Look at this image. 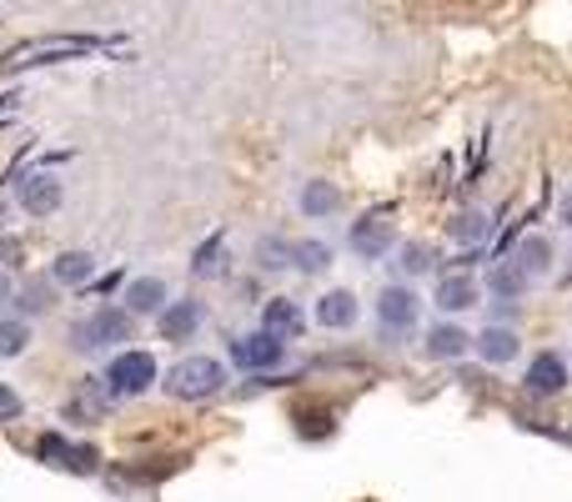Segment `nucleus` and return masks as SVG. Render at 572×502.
<instances>
[{
  "instance_id": "f257e3e1",
  "label": "nucleus",
  "mask_w": 572,
  "mask_h": 502,
  "mask_svg": "<svg viewBox=\"0 0 572 502\" xmlns=\"http://www.w3.org/2000/svg\"><path fill=\"white\" fill-rule=\"evenodd\" d=\"M227 387V367L217 357H186L166 372V393L181 397V402H206Z\"/></svg>"
},
{
  "instance_id": "f03ea898",
  "label": "nucleus",
  "mask_w": 572,
  "mask_h": 502,
  "mask_svg": "<svg viewBox=\"0 0 572 502\" xmlns=\"http://www.w3.org/2000/svg\"><path fill=\"white\" fill-rule=\"evenodd\" d=\"M131 332H136V317L126 306H96L86 322L71 327V342H76V352H101L116 347V342H131Z\"/></svg>"
},
{
  "instance_id": "7ed1b4c3",
  "label": "nucleus",
  "mask_w": 572,
  "mask_h": 502,
  "mask_svg": "<svg viewBox=\"0 0 572 502\" xmlns=\"http://www.w3.org/2000/svg\"><path fill=\"white\" fill-rule=\"evenodd\" d=\"M377 322H382L387 337H407V332L422 322V296L412 292L407 282H387L377 292Z\"/></svg>"
},
{
  "instance_id": "20e7f679",
  "label": "nucleus",
  "mask_w": 572,
  "mask_h": 502,
  "mask_svg": "<svg viewBox=\"0 0 572 502\" xmlns=\"http://www.w3.org/2000/svg\"><path fill=\"white\" fill-rule=\"evenodd\" d=\"M346 247H352L362 262H382V257L397 247V217H392V211H367L362 221H352Z\"/></svg>"
},
{
  "instance_id": "39448f33",
  "label": "nucleus",
  "mask_w": 572,
  "mask_h": 502,
  "mask_svg": "<svg viewBox=\"0 0 572 502\" xmlns=\"http://www.w3.org/2000/svg\"><path fill=\"white\" fill-rule=\"evenodd\" d=\"M106 383H111V393L116 397H141L146 387L156 383V357L152 352H121V357L111 362Z\"/></svg>"
},
{
  "instance_id": "423d86ee",
  "label": "nucleus",
  "mask_w": 572,
  "mask_h": 502,
  "mask_svg": "<svg viewBox=\"0 0 572 502\" xmlns=\"http://www.w3.org/2000/svg\"><path fill=\"white\" fill-rule=\"evenodd\" d=\"M433 306L447 312V317H462V312L482 306V282L472 272H443L433 286Z\"/></svg>"
},
{
  "instance_id": "0eeeda50",
  "label": "nucleus",
  "mask_w": 572,
  "mask_h": 502,
  "mask_svg": "<svg viewBox=\"0 0 572 502\" xmlns=\"http://www.w3.org/2000/svg\"><path fill=\"white\" fill-rule=\"evenodd\" d=\"M231 362L241 372H271L287 362V342L271 337V332H247V337L231 342Z\"/></svg>"
},
{
  "instance_id": "6e6552de",
  "label": "nucleus",
  "mask_w": 572,
  "mask_h": 502,
  "mask_svg": "<svg viewBox=\"0 0 572 502\" xmlns=\"http://www.w3.org/2000/svg\"><path fill=\"white\" fill-rule=\"evenodd\" d=\"M472 352L487 362V367H512V362L522 357V337H518V327H508V322H492V327H482L472 337Z\"/></svg>"
},
{
  "instance_id": "1a4fd4ad",
  "label": "nucleus",
  "mask_w": 572,
  "mask_h": 502,
  "mask_svg": "<svg viewBox=\"0 0 572 502\" xmlns=\"http://www.w3.org/2000/svg\"><path fill=\"white\" fill-rule=\"evenodd\" d=\"M522 387H528L532 397H558L562 387H568V362H562L558 352H532L528 372H522Z\"/></svg>"
},
{
  "instance_id": "9d476101",
  "label": "nucleus",
  "mask_w": 572,
  "mask_h": 502,
  "mask_svg": "<svg viewBox=\"0 0 572 502\" xmlns=\"http://www.w3.org/2000/svg\"><path fill=\"white\" fill-rule=\"evenodd\" d=\"M316 322H322L326 332H352L356 322H362V302H356V292L336 286V292L316 296Z\"/></svg>"
},
{
  "instance_id": "9b49d317",
  "label": "nucleus",
  "mask_w": 572,
  "mask_h": 502,
  "mask_svg": "<svg viewBox=\"0 0 572 502\" xmlns=\"http://www.w3.org/2000/svg\"><path fill=\"white\" fill-rule=\"evenodd\" d=\"M15 201H21V211H31V217H55V207L65 201V191H61V181H55V176L35 171V176H25V181H21Z\"/></svg>"
},
{
  "instance_id": "f8f14e48",
  "label": "nucleus",
  "mask_w": 572,
  "mask_h": 502,
  "mask_svg": "<svg viewBox=\"0 0 572 502\" xmlns=\"http://www.w3.org/2000/svg\"><path fill=\"white\" fill-rule=\"evenodd\" d=\"M422 352H427L433 362H457V357L472 352V332H462L457 322H437V327L422 337Z\"/></svg>"
},
{
  "instance_id": "ddd939ff",
  "label": "nucleus",
  "mask_w": 572,
  "mask_h": 502,
  "mask_svg": "<svg viewBox=\"0 0 572 502\" xmlns=\"http://www.w3.org/2000/svg\"><path fill=\"white\" fill-rule=\"evenodd\" d=\"M306 317H302V306L292 302V296H271L267 306H261V332H271V337H302Z\"/></svg>"
},
{
  "instance_id": "4468645a",
  "label": "nucleus",
  "mask_w": 572,
  "mask_h": 502,
  "mask_svg": "<svg viewBox=\"0 0 572 502\" xmlns=\"http://www.w3.org/2000/svg\"><path fill=\"white\" fill-rule=\"evenodd\" d=\"M512 262H518L522 272L538 282V276L552 272V262H558V247H552V237H538V231H528V237L512 247Z\"/></svg>"
},
{
  "instance_id": "2eb2a0df",
  "label": "nucleus",
  "mask_w": 572,
  "mask_h": 502,
  "mask_svg": "<svg viewBox=\"0 0 572 502\" xmlns=\"http://www.w3.org/2000/svg\"><path fill=\"white\" fill-rule=\"evenodd\" d=\"M297 207H302V217H312V221H326V217H336L342 211V191H336V181H302V191H297Z\"/></svg>"
},
{
  "instance_id": "dca6fc26",
  "label": "nucleus",
  "mask_w": 572,
  "mask_h": 502,
  "mask_svg": "<svg viewBox=\"0 0 572 502\" xmlns=\"http://www.w3.org/2000/svg\"><path fill=\"white\" fill-rule=\"evenodd\" d=\"M201 302H191V296H186V302H171L162 312V337L166 342H191L196 332H201Z\"/></svg>"
},
{
  "instance_id": "f3484780",
  "label": "nucleus",
  "mask_w": 572,
  "mask_h": 502,
  "mask_svg": "<svg viewBox=\"0 0 572 502\" xmlns=\"http://www.w3.org/2000/svg\"><path fill=\"white\" fill-rule=\"evenodd\" d=\"M487 292H492L497 302H522V296L532 292V276L522 272L518 262H497L492 272H487Z\"/></svg>"
},
{
  "instance_id": "a211bd4d",
  "label": "nucleus",
  "mask_w": 572,
  "mask_h": 502,
  "mask_svg": "<svg viewBox=\"0 0 572 502\" xmlns=\"http://www.w3.org/2000/svg\"><path fill=\"white\" fill-rule=\"evenodd\" d=\"M166 306V282L162 276H136L126 286V312L131 317H146V312H162Z\"/></svg>"
},
{
  "instance_id": "6ab92c4d",
  "label": "nucleus",
  "mask_w": 572,
  "mask_h": 502,
  "mask_svg": "<svg viewBox=\"0 0 572 502\" xmlns=\"http://www.w3.org/2000/svg\"><path fill=\"white\" fill-rule=\"evenodd\" d=\"M76 51H91V41H81V35H65V41H31V45L6 55V66H35V55H76Z\"/></svg>"
},
{
  "instance_id": "aec40b11",
  "label": "nucleus",
  "mask_w": 572,
  "mask_h": 502,
  "mask_svg": "<svg viewBox=\"0 0 572 502\" xmlns=\"http://www.w3.org/2000/svg\"><path fill=\"white\" fill-rule=\"evenodd\" d=\"M453 231L457 241H462V247H472V251H482L487 247V237H492V217H487V211H462V217H453Z\"/></svg>"
},
{
  "instance_id": "412c9836",
  "label": "nucleus",
  "mask_w": 572,
  "mask_h": 502,
  "mask_svg": "<svg viewBox=\"0 0 572 502\" xmlns=\"http://www.w3.org/2000/svg\"><path fill=\"white\" fill-rule=\"evenodd\" d=\"M51 276L55 282H65V286H81V282L96 276V257H86V251H61L55 266H51Z\"/></svg>"
},
{
  "instance_id": "4be33fe9",
  "label": "nucleus",
  "mask_w": 572,
  "mask_h": 502,
  "mask_svg": "<svg viewBox=\"0 0 572 502\" xmlns=\"http://www.w3.org/2000/svg\"><path fill=\"white\" fill-rule=\"evenodd\" d=\"M433 262H437V257H433L427 241H402V247H397V272L402 276H427V272H433Z\"/></svg>"
},
{
  "instance_id": "5701e85b",
  "label": "nucleus",
  "mask_w": 572,
  "mask_h": 502,
  "mask_svg": "<svg viewBox=\"0 0 572 502\" xmlns=\"http://www.w3.org/2000/svg\"><path fill=\"white\" fill-rule=\"evenodd\" d=\"M292 266H297V272H306V276L326 272V266H332V247H326V241H297V247H292Z\"/></svg>"
},
{
  "instance_id": "b1692460",
  "label": "nucleus",
  "mask_w": 572,
  "mask_h": 502,
  "mask_svg": "<svg viewBox=\"0 0 572 502\" xmlns=\"http://www.w3.org/2000/svg\"><path fill=\"white\" fill-rule=\"evenodd\" d=\"M257 266L261 272H287V266H292V247H287L281 237H261L257 241Z\"/></svg>"
},
{
  "instance_id": "393cba45",
  "label": "nucleus",
  "mask_w": 572,
  "mask_h": 502,
  "mask_svg": "<svg viewBox=\"0 0 572 502\" xmlns=\"http://www.w3.org/2000/svg\"><path fill=\"white\" fill-rule=\"evenodd\" d=\"M221 266H227V241H221V231L211 241H206L201 251L191 257V272L196 276H221Z\"/></svg>"
},
{
  "instance_id": "a878e982",
  "label": "nucleus",
  "mask_w": 572,
  "mask_h": 502,
  "mask_svg": "<svg viewBox=\"0 0 572 502\" xmlns=\"http://www.w3.org/2000/svg\"><path fill=\"white\" fill-rule=\"evenodd\" d=\"M55 302V276H35V282L21 286V306L25 312H45Z\"/></svg>"
},
{
  "instance_id": "bb28decb",
  "label": "nucleus",
  "mask_w": 572,
  "mask_h": 502,
  "mask_svg": "<svg viewBox=\"0 0 572 502\" xmlns=\"http://www.w3.org/2000/svg\"><path fill=\"white\" fill-rule=\"evenodd\" d=\"M31 347V327L25 322H0V357H21Z\"/></svg>"
},
{
  "instance_id": "cd10ccee",
  "label": "nucleus",
  "mask_w": 572,
  "mask_h": 502,
  "mask_svg": "<svg viewBox=\"0 0 572 502\" xmlns=\"http://www.w3.org/2000/svg\"><path fill=\"white\" fill-rule=\"evenodd\" d=\"M71 452H76V448H71L65 437H55V432L41 437V458L51 462V468H71Z\"/></svg>"
},
{
  "instance_id": "c85d7f7f",
  "label": "nucleus",
  "mask_w": 572,
  "mask_h": 502,
  "mask_svg": "<svg viewBox=\"0 0 572 502\" xmlns=\"http://www.w3.org/2000/svg\"><path fill=\"white\" fill-rule=\"evenodd\" d=\"M21 417V397H15V387L0 383V422H15Z\"/></svg>"
},
{
  "instance_id": "c756f323",
  "label": "nucleus",
  "mask_w": 572,
  "mask_h": 502,
  "mask_svg": "<svg viewBox=\"0 0 572 502\" xmlns=\"http://www.w3.org/2000/svg\"><path fill=\"white\" fill-rule=\"evenodd\" d=\"M558 227H562V231H572V186L558 197Z\"/></svg>"
},
{
  "instance_id": "7c9ffc66",
  "label": "nucleus",
  "mask_w": 572,
  "mask_h": 502,
  "mask_svg": "<svg viewBox=\"0 0 572 502\" xmlns=\"http://www.w3.org/2000/svg\"><path fill=\"white\" fill-rule=\"evenodd\" d=\"M0 262H6V266H15V262H21V241H11V237L0 241Z\"/></svg>"
},
{
  "instance_id": "2f4dec72",
  "label": "nucleus",
  "mask_w": 572,
  "mask_h": 502,
  "mask_svg": "<svg viewBox=\"0 0 572 502\" xmlns=\"http://www.w3.org/2000/svg\"><path fill=\"white\" fill-rule=\"evenodd\" d=\"M6 296H11V276L0 272V302H6Z\"/></svg>"
}]
</instances>
